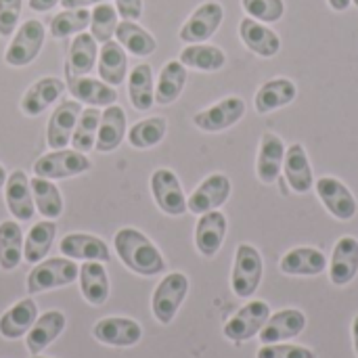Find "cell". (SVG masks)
<instances>
[{"label":"cell","instance_id":"obj_36","mask_svg":"<svg viewBox=\"0 0 358 358\" xmlns=\"http://www.w3.org/2000/svg\"><path fill=\"white\" fill-rule=\"evenodd\" d=\"M55 235H57V224L52 220H42V222H36L25 241H23V260L29 262V264H38L46 258V254L50 252L52 248V241H55Z\"/></svg>","mask_w":358,"mask_h":358},{"label":"cell","instance_id":"obj_25","mask_svg":"<svg viewBox=\"0 0 358 358\" xmlns=\"http://www.w3.org/2000/svg\"><path fill=\"white\" fill-rule=\"evenodd\" d=\"M283 157H285L283 141L277 134L266 132L262 136L260 151H258V164H256V174L264 185H273L279 178V174L283 170Z\"/></svg>","mask_w":358,"mask_h":358},{"label":"cell","instance_id":"obj_47","mask_svg":"<svg viewBox=\"0 0 358 358\" xmlns=\"http://www.w3.org/2000/svg\"><path fill=\"white\" fill-rule=\"evenodd\" d=\"M115 10L122 21H138L143 15V0H115Z\"/></svg>","mask_w":358,"mask_h":358},{"label":"cell","instance_id":"obj_17","mask_svg":"<svg viewBox=\"0 0 358 358\" xmlns=\"http://www.w3.org/2000/svg\"><path fill=\"white\" fill-rule=\"evenodd\" d=\"M99 59V42L92 38V34L80 31L69 44V55L65 61V76L67 80L88 76Z\"/></svg>","mask_w":358,"mask_h":358},{"label":"cell","instance_id":"obj_21","mask_svg":"<svg viewBox=\"0 0 358 358\" xmlns=\"http://www.w3.org/2000/svg\"><path fill=\"white\" fill-rule=\"evenodd\" d=\"M59 250L63 256H67L71 260H84V262H88V260L109 262V258H111L107 243L94 235H86V233L65 235L59 243Z\"/></svg>","mask_w":358,"mask_h":358},{"label":"cell","instance_id":"obj_31","mask_svg":"<svg viewBox=\"0 0 358 358\" xmlns=\"http://www.w3.org/2000/svg\"><path fill=\"white\" fill-rule=\"evenodd\" d=\"M36 319H38L36 302L34 300H21L0 317V336L6 340H19L31 329Z\"/></svg>","mask_w":358,"mask_h":358},{"label":"cell","instance_id":"obj_12","mask_svg":"<svg viewBox=\"0 0 358 358\" xmlns=\"http://www.w3.org/2000/svg\"><path fill=\"white\" fill-rule=\"evenodd\" d=\"M80 115H82L80 101H63L61 105H57L46 126V143L52 151L67 149Z\"/></svg>","mask_w":358,"mask_h":358},{"label":"cell","instance_id":"obj_16","mask_svg":"<svg viewBox=\"0 0 358 358\" xmlns=\"http://www.w3.org/2000/svg\"><path fill=\"white\" fill-rule=\"evenodd\" d=\"M4 201L8 212L17 220L27 222L34 218V195H31L29 178L25 176L23 170H15L8 174L4 185Z\"/></svg>","mask_w":358,"mask_h":358},{"label":"cell","instance_id":"obj_7","mask_svg":"<svg viewBox=\"0 0 358 358\" xmlns=\"http://www.w3.org/2000/svg\"><path fill=\"white\" fill-rule=\"evenodd\" d=\"M222 19H224L222 4L208 0L203 4H199L193 10V15L185 21V25L178 31V38L187 44H201L218 31Z\"/></svg>","mask_w":358,"mask_h":358},{"label":"cell","instance_id":"obj_33","mask_svg":"<svg viewBox=\"0 0 358 358\" xmlns=\"http://www.w3.org/2000/svg\"><path fill=\"white\" fill-rule=\"evenodd\" d=\"M128 96L134 109L149 111L155 103V84L153 69L147 63H138L128 76Z\"/></svg>","mask_w":358,"mask_h":358},{"label":"cell","instance_id":"obj_37","mask_svg":"<svg viewBox=\"0 0 358 358\" xmlns=\"http://www.w3.org/2000/svg\"><path fill=\"white\" fill-rule=\"evenodd\" d=\"M178 61L185 67H193L199 71H218L227 63V55L222 48L212 46V44H189L182 48Z\"/></svg>","mask_w":358,"mask_h":358},{"label":"cell","instance_id":"obj_19","mask_svg":"<svg viewBox=\"0 0 358 358\" xmlns=\"http://www.w3.org/2000/svg\"><path fill=\"white\" fill-rule=\"evenodd\" d=\"M306 327V317L304 313L296 308L279 310L277 315L268 317L266 325L260 329V342L262 344H279L283 340L298 338Z\"/></svg>","mask_w":358,"mask_h":358},{"label":"cell","instance_id":"obj_14","mask_svg":"<svg viewBox=\"0 0 358 358\" xmlns=\"http://www.w3.org/2000/svg\"><path fill=\"white\" fill-rule=\"evenodd\" d=\"M92 336L96 342L107 344V346H115V348H128L141 342L143 338V329L136 321L132 319H124V317H109L103 319L94 325Z\"/></svg>","mask_w":358,"mask_h":358},{"label":"cell","instance_id":"obj_35","mask_svg":"<svg viewBox=\"0 0 358 358\" xmlns=\"http://www.w3.org/2000/svg\"><path fill=\"white\" fill-rule=\"evenodd\" d=\"M115 38L122 44V48L134 57H149L157 48L155 38L136 21H120L115 27Z\"/></svg>","mask_w":358,"mask_h":358},{"label":"cell","instance_id":"obj_40","mask_svg":"<svg viewBox=\"0 0 358 358\" xmlns=\"http://www.w3.org/2000/svg\"><path fill=\"white\" fill-rule=\"evenodd\" d=\"M166 132H168V122L164 117L155 115V117L136 122L128 130V143L132 149H149V147L159 145L164 141Z\"/></svg>","mask_w":358,"mask_h":358},{"label":"cell","instance_id":"obj_52","mask_svg":"<svg viewBox=\"0 0 358 358\" xmlns=\"http://www.w3.org/2000/svg\"><path fill=\"white\" fill-rule=\"evenodd\" d=\"M6 178H8V174H6V170H4V166L0 164V189L6 185Z\"/></svg>","mask_w":358,"mask_h":358},{"label":"cell","instance_id":"obj_29","mask_svg":"<svg viewBox=\"0 0 358 358\" xmlns=\"http://www.w3.org/2000/svg\"><path fill=\"white\" fill-rule=\"evenodd\" d=\"M296 94H298V88L289 78H275L260 86V90L256 92L254 105L258 113H271L279 107L289 105L296 99Z\"/></svg>","mask_w":358,"mask_h":358},{"label":"cell","instance_id":"obj_4","mask_svg":"<svg viewBox=\"0 0 358 358\" xmlns=\"http://www.w3.org/2000/svg\"><path fill=\"white\" fill-rule=\"evenodd\" d=\"M189 294V279L182 273L166 275L153 292L151 310L162 325H170Z\"/></svg>","mask_w":358,"mask_h":358},{"label":"cell","instance_id":"obj_34","mask_svg":"<svg viewBox=\"0 0 358 358\" xmlns=\"http://www.w3.org/2000/svg\"><path fill=\"white\" fill-rule=\"evenodd\" d=\"M187 84V67L180 61H168L157 78L155 84V103L157 105H172Z\"/></svg>","mask_w":358,"mask_h":358},{"label":"cell","instance_id":"obj_2","mask_svg":"<svg viewBox=\"0 0 358 358\" xmlns=\"http://www.w3.org/2000/svg\"><path fill=\"white\" fill-rule=\"evenodd\" d=\"M264 264L260 252L250 245L241 243L235 254V264H233V275H231V287L237 298H252L262 281Z\"/></svg>","mask_w":358,"mask_h":358},{"label":"cell","instance_id":"obj_6","mask_svg":"<svg viewBox=\"0 0 358 358\" xmlns=\"http://www.w3.org/2000/svg\"><path fill=\"white\" fill-rule=\"evenodd\" d=\"M80 266L69 258H50L44 262H38L34 271L27 275V292L40 294L46 289L69 285L78 279Z\"/></svg>","mask_w":358,"mask_h":358},{"label":"cell","instance_id":"obj_39","mask_svg":"<svg viewBox=\"0 0 358 358\" xmlns=\"http://www.w3.org/2000/svg\"><path fill=\"white\" fill-rule=\"evenodd\" d=\"M23 260V233L15 220L0 222V268L13 271Z\"/></svg>","mask_w":358,"mask_h":358},{"label":"cell","instance_id":"obj_9","mask_svg":"<svg viewBox=\"0 0 358 358\" xmlns=\"http://www.w3.org/2000/svg\"><path fill=\"white\" fill-rule=\"evenodd\" d=\"M268 317H271V308L266 302H262V300L250 302L224 325L222 331H224L227 340L241 344V342H248L254 336H258L260 329L266 325Z\"/></svg>","mask_w":358,"mask_h":358},{"label":"cell","instance_id":"obj_44","mask_svg":"<svg viewBox=\"0 0 358 358\" xmlns=\"http://www.w3.org/2000/svg\"><path fill=\"white\" fill-rule=\"evenodd\" d=\"M241 4L243 10L260 23H275L285 13L283 0H241Z\"/></svg>","mask_w":358,"mask_h":358},{"label":"cell","instance_id":"obj_32","mask_svg":"<svg viewBox=\"0 0 358 358\" xmlns=\"http://www.w3.org/2000/svg\"><path fill=\"white\" fill-rule=\"evenodd\" d=\"M65 329V315L59 310H48L44 313L40 319H36V323L31 325V329L27 331V350L31 355L42 352L46 346H50L61 331Z\"/></svg>","mask_w":358,"mask_h":358},{"label":"cell","instance_id":"obj_20","mask_svg":"<svg viewBox=\"0 0 358 358\" xmlns=\"http://www.w3.org/2000/svg\"><path fill=\"white\" fill-rule=\"evenodd\" d=\"M239 36L243 44L258 57L271 59L281 50V38L277 36V31H273L271 27L252 17H245L239 23Z\"/></svg>","mask_w":358,"mask_h":358},{"label":"cell","instance_id":"obj_41","mask_svg":"<svg viewBox=\"0 0 358 358\" xmlns=\"http://www.w3.org/2000/svg\"><path fill=\"white\" fill-rule=\"evenodd\" d=\"M99 122H101V111L96 107L82 109V115L76 124L73 136H71V147L80 153H90L96 143V132H99Z\"/></svg>","mask_w":358,"mask_h":358},{"label":"cell","instance_id":"obj_49","mask_svg":"<svg viewBox=\"0 0 358 358\" xmlns=\"http://www.w3.org/2000/svg\"><path fill=\"white\" fill-rule=\"evenodd\" d=\"M61 0H29V8L31 10H38V13H46L50 10L52 6H57Z\"/></svg>","mask_w":358,"mask_h":358},{"label":"cell","instance_id":"obj_51","mask_svg":"<svg viewBox=\"0 0 358 358\" xmlns=\"http://www.w3.org/2000/svg\"><path fill=\"white\" fill-rule=\"evenodd\" d=\"M352 338H355V350H357L358 357V315L355 317V323H352Z\"/></svg>","mask_w":358,"mask_h":358},{"label":"cell","instance_id":"obj_5","mask_svg":"<svg viewBox=\"0 0 358 358\" xmlns=\"http://www.w3.org/2000/svg\"><path fill=\"white\" fill-rule=\"evenodd\" d=\"M46 38V27L38 19H27L17 34L13 36L10 44L6 46L4 61L10 67H25L29 65L42 50Z\"/></svg>","mask_w":358,"mask_h":358},{"label":"cell","instance_id":"obj_28","mask_svg":"<svg viewBox=\"0 0 358 358\" xmlns=\"http://www.w3.org/2000/svg\"><path fill=\"white\" fill-rule=\"evenodd\" d=\"M99 76L109 86H120L128 73V57L117 40H109L99 50Z\"/></svg>","mask_w":358,"mask_h":358},{"label":"cell","instance_id":"obj_1","mask_svg":"<svg viewBox=\"0 0 358 358\" xmlns=\"http://www.w3.org/2000/svg\"><path fill=\"white\" fill-rule=\"evenodd\" d=\"M113 245L120 260L136 275L153 277L166 271V262L159 250L151 243L147 235H143L136 229H120L113 237Z\"/></svg>","mask_w":358,"mask_h":358},{"label":"cell","instance_id":"obj_22","mask_svg":"<svg viewBox=\"0 0 358 358\" xmlns=\"http://www.w3.org/2000/svg\"><path fill=\"white\" fill-rule=\"evenodd\" d=\"M358 273V241L355 237H342L331 254L329 277L334 285H348Z\"/></svg>","mask_w":358,"mask_h":358},{"label":"cell","instance_id":"obj_11","mask_svg":"<svg viewBox=\"0 0 358 358\" xmlns=\"http://www.w3.org/2000/svg\"><path fill=\"white\" fill-rule=\"evenodd\" d=\"M245 115V101L239 96H227L216 105L195 113L193 124L203 132H222L235 126Z\"/></svg>","mask_w":358,"mask_h":358},{"label":"cell","instance_id":"obj_24","mask_svg":"<svg viewBox=\"0 0 358 358\" xmlns=\"http://www.w3.org/2000/svg\"><path fill=\"white\" fill-rule=\"evenodd\" d=\"M65 86L71 92V96L80 103L109 107L117 101V90L96 78H88V76L71 78V80H67Z\"/></svg>","mask_w":358,"mask_h":358},{"label":"cell","instance_id":"obj_30","mask_svg":"<svg viewBox=\"0 0 358 358\" xmlns=\"http://www.w3.org/2000/svg\"><path fill=\"white\" fill-rule=\"evenodd\" d=\"M80 292L84 300L92 306H103L109 298V279L103 262L88 260L80 266Z\"/></svg>","mask_w":358,"mask_h":358},{"label":"cell","instance_id":"obj_46","mask_svg":"<svg viewBox=\"0 0 358 358\" xmlns=\"http://www.w3.org/2000/svg\"><path fill=\"white\" fill-rule=\"evenodd\" d=\"M23 0H0V36L8 38L17 29Z\"/></svg>","mask_w":358,"mask_h":358},{"label":"cell","instance_id":"obj_50","mask_svg":"<svg viewBox=\"0 0 358 358\" xmlns=\"http://www.w3.org/2000/svg\"><path fill=\"white\" fill-rule=\"evenodd\" d=\"M327 2L334 10H346L352 4V0H327Z\"/></svg>","mask_w":358,"mask_h":358},{"label":"cell","instance_id":"obj_26","mask_svg":"<svg viewBox=\"0 0 358 358\" xmlns=\"http://www.w3.org/2000/svg\"><path fill=\"white\" fill-rule=\"evenodd\" d=\"M281 273L296 277H317L327 268V258L315 248H296L281 258Z\"/></svg>","mask_w":358,"mask_h":358},{"label":"cell","instance_id":"obj_53","mask_svg":"<svg viewBox=\"0 0 358 358\" xmlns=\"http://www.w3.org/2000/svg\"><path fill=\"white\" fill-rule=\"evenodd\" d=\"M352 2H355V4H357V6H358V0H352Z\"/></svg>","mask_w":358,"mask_h":358},{"label":"cell","instance_id":"obj_3","mask_svg":"<svg viewBox=\"0 0 358 358\" xmlns=\"http://www.w3.org/2000/svg\"><path fill=\"white\" fill-rule=\"evenodd\" d=\"M92 168L86 153H80L76 149H59L48 155H42L34 162V174L48 178V180H63L73 178Z\"/></svg>","mask_w":358,"mask_h":358},{"label":"cell","instance_id":"obj_45","mask_svg":"<svg viewBox=\"0 0 358 358\" xmlns=\"http://www.w3.org/2000/svg\"><path fill=\"white\" fill-rule=\"evenodd\" d=\"M258 358H317V355L304 346L292 344H264L258 350Z\"/></svg>","mask_w":358,"mask_h":358},{"label":"cell","instance_id":"obj_15","mask_svg":"<svg viewBox=\"0 0 358 358\" xmlns=\"http://www.w3.org/2000/svg\"><path fill=\"white\" fill-rule=\"evenodd\" d=\"M224 235H227V216L220 210L201 214L195 227V245L199 254L206 258H214L224 243Z\"/></svg>","mask_w":358,"mask_h":358},{"label":"cell","instance_id":"obj_42","mask_svg":"<svg viewBox=\"0 0 358 358\" xmlns=\"http://www.w3.org/2000/svg\"><path fill=\"white\" fill-rule=\"evenodd\" d=\"M90 25V10L88 8H65L50 21V36L52 38H67L73 34L84 31Z\"/></svg>","mask_w":358,"mask_h":358},{"label":"cell","instance_id":"obj_18","mask_svg":"<svg viewBox=\"0 0 358 358\" xmlns=\"http://www.w3.org/2000/svg\"><path fill=\"white\" fill-rule=\"evenodd\" d=\"M65 88H67L65 82L59 80V78H52V76L40 78V80L34 82V84L25 90V94L21 96V111H23L25 115H29V117L44 113V111L63 94Z\"/></svg>","mask_w":358,"mask_h":358},{"label":"cell","instance_id":"obj_54","mask_svg":"<svg viewBox=\"0 0 358 358\" xmlns=\"http://www.w3.org/2000/svg\"><path fill=\"white\" fill-rule=\"evenodd\" d=\"M31 358H42V357H36V355H34V357H31Z\"/></svg>","mask_w":358,"mask_h":358},{"label":"cell","instance_id":"obj_23","mask_svg":"<svg viewBox=\"0 0 358 358\" xmlns=\"http://www.w3.org/2000/svg\"><path fill=\"white\" fill-rule=\"evenodd\" d=\"M124 136H126V111L113 103L105 107V111L101 113L94 149L99 153H109L122 145Z\"/></svg>","mask_w":358,"mask_h":358},{"label":"cell","instance_id":"obj_8","mask_svg":"<svg viewBox=\"0 0 358 358\" xmlns=\"http://www.w3.org/2000/svg\"><path fill=\"white\" fill-rule=\"evenodd\" d=\"M151 193H153V199H155L157 208L168 216H182L189 210L185 191L180 187V180L168 168H159V170L153 172V176H151Z\"/></svg>","mask_w":358,"mask_h":358},{"label":"cell","instance_id":"obj_13","mask_svg":"<svg viewBox=\"0 0 358 358\" xmlns=\"http://www.w3.org/2000/svg\"><path fill=\"white\" fill-rule=\"evenodd\" d=\"M231 180L224 174H212L208 176L187 199V208L189 212L201 216L206 212L218 210L220 206L227 203V199L231 197Z\"/></svg>","mask_w":358,"mask_h":358},{"label":"cell","instance_id":"obj_10","mask_svg":"<svg viewBox=\"0 0 358 358\" xmlns=\"http://www.w3.org/2000/svg\"><path fill=\"white\" fill-rule=\"evenodd\" d=\"M315 189H317V195L323 201L325 210L334 218L346 222V220H352L357 216V199L342 180H338L334 176H323L317 180Z\"/></svg>","mask_w":358,"mask_h":358},{"label":"cell","instance_id":"obj_27","mask_svg":"<svg viewBox=\"0 0 358 358\" xmlns=\"http://www.w3.org/2000/svg\"><path fill=\"white\" fill-rule=\"evenodd\" d=\"M283 172L285 178L289 182V187L294 189V193H308L313 187V166L308 162V155L304 151L302 145H292L289 149H285V157H283Z\"/></svg>","mask_w":358,"mask_h":358},{"label":"cell","instance_id":"obj_38","mask_svg":"<svg viewBox=\"0 0 358 358\" xmlns=\"http://www.w3.org/2000/svg\"><path fill=\"white\" fill-rule=\"evenodd\" d=\"M29 187H31L36 210L46 220H57L63 214V197H61L59 189L55 187V182L48 180V178L36 176V178L29 180Z\"/></svg>","mask_w":358,"mask_h":358},{"label":"cell","instance_id":"obj_43","mask_svg":"<svg viewBox=\"0 0 358 358\" xmlns=\"http://www.w3.org/2000/svg\"><path fill=\"white\" fill-rule=\"evenodd\" d=\"M90 34L96 42L105 44L109 40H113L115 36V27H117V10L113 4L101 2L94 4V8L90 10Z\"/></svg>","mask_w":358,"mask_h":358},{"label":"cell","instance_id":"obj_48","mask_svg":"<svg viewBox=\"0 0 358 358\" xmlns=\"http://www.w3.org/2000/svg\"><path fill=\"white\" fill-rule=\"evenodd\" d=\"M109 0H61L63 8H88L90 4H101Z\"/></svg>","mask_w":358,"mask_h":358}]
</instances>
